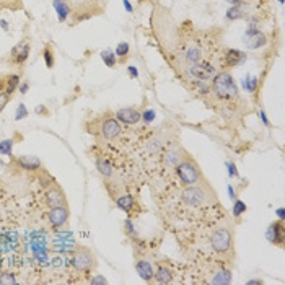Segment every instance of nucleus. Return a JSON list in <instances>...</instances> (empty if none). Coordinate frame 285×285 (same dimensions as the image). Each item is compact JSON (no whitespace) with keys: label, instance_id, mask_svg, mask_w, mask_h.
<instances>
[{"label":"nucleus","instance_id":"de8ad7c7","mask_svg":"<svg viewBox=\"0 0 285 285\" xmlns=\"http://www.w3.org/2000/svg\"><path fill=\"white\" fill-rule=\"evenodd\" d=\"M279 2H281V3H284V0H279Z\"/></svg>","mask_w":285,"mask_h":285},{"label":"nucleus","instance_id":"f3484780","mask_svg":"<svg viewBox=\"0 0 285 285\" xmlns=\"http://www.w3.org/2000/svg\"><path fill=\"white\" fill-rule=\"evenodd\" d=\"M136 271L141 276V279H143L145 282H153V274H155V266L152 259L145 254H139L136 256Z\"/></svg>","mask_w":285,"mask_h":285},{"label":"nucleus","instance_id":"4c0bfd02","mask_svg":"<svg viewBox=\"0 0 285 285\" xmlns=\"http://www.w3.org/2000/svg\"><path fill=\"white\" fill-rule=\"evenodd\" d=\"M90 284H106V279H105V277H100V276L91 277V279H90Z\"/></svg>","mask_w":285,"mask_h":285},{"label":"nucleus","instance_id":"a211bd4d","mask_svg":"<svg viewBox=\"0 0 285 285\" xmlns=\"http://www.w3.org/2000/svg\"><path fill=\"white\" fill-rule=\"evenodd\" d=\"M21 83V73H10L5 77H0V91H5L10 96H13L15 91H18Z\"/></svg>","mask_w":285,"mask_h":285},{"label":"nucleus","instance_id":"39448f33","mask_svg":"<svg viewBox=\"0 0 285 285\" xmlns=\"http://www.w3.org/2000/svg\"><path fill=\"white\" fill-rule=\"evenodd\" d=\"M217 72L218 71L217 67H215V64L212 61H209V59H204V61L192 64V66L184 69L187 85L196 83V82H211Z\"/></svg>","mask_w":285,"mask_h":285},{"label":"nucleus","instance_id":"a878e982","mask_svg":"<svg viewBox=\"0 0 285 285\" xmlns=\"http://www.w3.org/2000/svg\"><path fill=\"white\" fill-rule=\"evenodd\" d=\"M42 57H44L46 67H47V69H52L54 64H56V59H54V49H52L51 44H46V46H44V51H42Z\"/></svg>","mask_w":285,"mask_h":285},{"label":"nucleus","instance_id":"ea45409f","mask_svg":"<svg viewBox=\"0 0 285 285\" xmlns=\"http://www.w3.org/2000/svg\"><path fill=\"white\" fill-rule=\"evenodd\" d=\"M277 217L281 218V220H285V211H284V207L277 209Z\"/></svg>","mask_w":285,"mask_h":285},{"label":"nucleus","instance_id":"ddd939ff","mask_svg":"<svg viewBox=\"0 0 285 285\" xmlns=\"http://www.w3.org/2000/svg\"><path fill=\"white\" fill-rule=\"evenodd\" d=\"M69 218H71V209H69V206L51 207L49 212H47V223L54 230L62 228L64 225H67Z\"/></svg>","mask_w":285,"mask_h":285},{"label":"nucleus","instance_id":"2f4dec72","mask_svg":"<svg viewBox=\"0 0 285 285\" xmlns=\"http://www.w3.org/2000/svg\"><path fill=\"white\" fill-rule=\"evenodd\" d=\"M25 117H28V109H26V105L20 103L17 107V112H15V121H21Z\"/></svg>","mask_w":285,"mask_h":285},{"label":"nucleus","instance_id":"423d86ee","mask_svg":"<svg viewBox=\"0 0 285 285\" xmlns=\"http://www.w3.org/2000/svg\"><path fill=\"white\" fill-rule=\"evenodd\" d=\"M186 155H187V152L181 147L178 141L173 142V143H170L168 147H166L163 152L160 153V157H158L160 170L163 171V173H168V171L173 173L175 168L181 163L182 158H184Z\"/></svg>","mask_w":285,"mask_h":285},{"label":"nucleus","instance_id":"aec40b11","mask_svg":"<svg viewBox=\"0 0 285 285\" xmlns=\"http://www.w3.org/2000/svg\"><path fill=\"white\" fill-rule=\"evenodd\" d=\"M266 36L264 33H261V31H257V33L254 35H251V36H246V39H245V44L249 47V49H259V47L262 46H266Z\"/></svg>","mask_w":285,"mask_h":285},{"label":"nucleus","instance_id":"cd10ccee","mask_svg":"<svg viewBox=\"0 0 285 285\" xmlns=\"http://www.w3.org/2000/svg\"><path fill=\"white\" fill-rule=\"evenodd\" d=\"M13 145H15V139H5V141L0 142V155H12V150H13Z\"/></svg>","mask_w":285,"mask_h":285},{"label":"nucleus","instance_id":"393cba45","mask_svg":"<svg viewBox=\"0 0 285 285\" xmlns=\"http://www.w3.org/2000/svg\"><path fill=\"white\" fill-rule=\"evenodd\" d=\"M101 59H103L105 66H107L109 69L116 67V64H117V57H116V54L112 52L111 49H105V51H101Z\"/></svg>","mask_w":285,"mask_h":285},{"label":"nucleus","instance_id":"4be33fe9","mask_svg":"<svg viewBox=\"0 0 285 285\" xmlns=\"http://www.w3.org/2000/svg\"><path fill=\"white\" fill-rule=\"evenodd\" d=\"M20 12L23 10V0H0V12Z\"/></svg>","mask_w":285,"mask_h":285},{"label":"nucleus","instance_id":"5701e85b","mask_svg":"<svg viewBox=\"0 0 285 285\" xmlns=\"http://www.w3.org/2000/svg\"><path fill=\"white\" fill-rule=\"evenodd\" d=\"M114 54H116L117 59H121V62H124L126 59L129 57V54H131V46H129L127 42L122 41V42H119V44L116 46Z\"/></svg>","mask_w":285,"mask_h":285},{"label":"nucleus","instance_id":"6e6552de","mask_svg":"<svg viewBox=\"0 0 285 285\" xmlns=\"http://www.w3.org/2000/svg\"><path fill=\"white\" fill-rule=\"evenodd\" d=\"M114 204L117 209H121L122 212H126L129 215V218H137L139 215L143 212V207L141 201H139V196L134 194L132 191H126L119 194L114 199Z\"/></svg>","mask_w":285,"mask_h":285},{"label":"nucleus","instance_id":"e433bc0d","mask_svg":"<svg viewBox=\"0 0 285 285\" xmlns=\"http://www.w3.org/2000/svg\"><path fill=\"white\" fill-rule=\"evenodd\" d=\"M28 90H30V83H28V82H25V83H20L18 91H20L21 95H25V93H26V91H28Z\"/></svg>","mask_w":285,"mask_h":285},{"label":"nucleus","instance_id":"7ed1b4c3","mask_svg":"<svg viewBox=\"0 0 285 285\" xmlns=\"http://www.w3.org/2000/svg\"><path fill=\"white\" fill-rule=\"evenodd\" d=\"M209 98H214L230 109H233V105L236 106V103L241 101L238 85L235 83V78L228 71H220L214 75V78L211 80V95L206 100Z\"/></svg>","mask_w":285,"mask_h":285},{"label":"nucleus","instance_id":"412c9836","mask_svg":"<svg viewBox=\"0 0 285 285\" xmlns=\"http://www.w3.org/2000/svg\"><path fill=\"white\" fill-rule=\"evenodd\" d=\"M227 20L230 21H233V20H241V18H246L248 17V10H246L245 7V3H241V5H232V7L228 8V12H227Z\"/></svg>","mask_w":285,"mask_h":285},{"label":"nucleus","instance_id":"f257e3e1","mask_svg":"<svg viewBox=\"0 0 285 285\" xmlns=\"http://www.w3.org/2000/svg\"><path fill=\"white\" fill-rule=\"evenodd\" d=\"M204 248H199V256L196 259H222L227 262L235 261V241L233 230L228 225H214L207 233L202 235Z\"/></svg>","mask_w":285,"mask_h":285},{"label":"nucleus","instance_id":"20e7f679","mask_svg":"<svg viewBox=\"0 0 285 285\" xmlns=\"http://www.w3.org/2000/svg\"><path fill=\"white\" fill-rule=\"evenodd\" d=\"M173 175L176 176V179H178L179 186H194V184H199V182L206 181V176H204L201 166H199V163L189 153L176 166Z\"/></svg>","mask_w":285,"mask_h":285},{"label":"nucleus","instance_id":"c03bdc74","mask_svg":"<svg viewBox=\"0 0 285 285\" xmlns=\"http://www.w3.org/2000/svg\"><path fill=\"white\" fill-rule=\"evenodd\" d=\"M0 26L3 28V31H8V23L5 20H0Z\"/></svg>","mask_w":285,"mask_h":285},{"label":"nucleus","instance_id":"a19ab883","mask_svg":"<svg viewBox=\"0 0 285 285\" xmlns=\"http://www.w3.org/2000/svg\"><path fill=\"white\" fill-rule=\"evenodd\" d=\"M259 116H261V119H262V122H264L266 126H271V122L267 121V117H266V114H264V111H261V112H259Z\"/></svg>","mask_w":285,"mask_h":285},{"label":"nucleus","instance_id":"0eeeda50","mask_svg":"<svg viewBox=\"0 0 285 285\" xmlns=\"http://www.w3.org/2000/svg\"><path fill=\"white\" fill-rule=\"evenodd\" d=\"M71 264L75 272L82 274V276H88V274L95 271L98 262H96L95 252L90 248H87V246H78L71 257Z\"/></svg>","mask_w":285,"mask_h":285},{"label":"nucleus","instance_id":"f8f14e48","mask_svg":"<svg viewBox=\"0 0 285 285\" xmlns=\"http://www.w3.org/2000/svg\"><path fill=\"white\" fill-rule=\"evenodd\" d=\"M176 271L173 264H170V261H157L155 264V274H153V282L157 284H173L176 281Z\"/></svg>","mask_w":285,"mask_h":285},{"label":"nucleus","instance_id":"7c9ffc66","mask_svg":"<svg viewBox=\"0 0 285 285\" xmlns=\"http://www.w3.org/2000/svg\"><path fill=\"white\" fill-rule=\"evenodd\" d=\"M17 277L13 272H2L0 274V284H17Z\"/></svg>","mask_w":285,"mask_h":285},{"label":"nucleus","instance_id":"b1692460","mask_svg":"<svg viewBox=\"0 0 285 285\" xmlns=\"http://www.w3.org/2000/svg\"><path fill=\"white\" fill-rule=\"evenodd\" d=\"M124 233H126L132 241L139 240V232H137L136 225H134V218H127L126 222H124Z\"/></svg>","mask_w":285,"mask_h":285},{"label":"nucleus","instance_id":"1a4fd4ad","mask_svg":"<svg viewBox=\"0 0 285 285\" xmlns=\"http://www.w3.org/2000/svg\"><path fill=\"white\" fill-rule=\"evenodd\" d=\"M10 166L15 168L20 173H41L42 163L37 157H31V155H10Z\"/></svg>","mask_w":285,"mask_h":285},{"label":"nucleus","instance_id":"c85d7f7f","mask_svg":"<svg viewBox=\"0 0 285 285\" xmlns=\"http://www.w3.org/2000/svg\"><path fill=\"white\" fill-rule=\"evenodd\" d=\"M257 83H259V80H257L256 77H246L245 78V90L248 91V93H254L256 88H257Z\"/></svg>","mask_w":285,"mask_h":285},{"label":"nucleus","instance_id":"79ce46f5","mask_svg":"<svg viewBox=\"0 0 285 285\" xmlns=\"http://www.w3.org/2000/svg\"><path fill=\"white\" fill-rule=\"evenodd\" d=\"M122 3H124V8L127 10V12H132V5L131 3H129V0H122Z\"/></svg>","mask_w":285,"mask_h":285},{"label":"nucleus","instance_id":"49530a36","mask_svg":"<svg viewBox=\"0 0 285 285\" xmlns=\"http://www.w3.org/2000/svg\"><path fill=\"white\" fill-rule=\"evenodd\" d=\"M2 166H3V161H2V160H0V168H2Z\"/></svg>","mask_w":285,"mask_h":285},{"label":"nucleus","instance_id":"58836bf2","mask_svg":"<svg viewBox=\"0 0 285 285\" xmlns=\"http://www.w3.org/2000/svg\"><path fill=\"white\" fill-rule=\"evenodd\" d=\"M246 284H248V285H262L264 282H262L261 279H252V281H248Z\"/></svg>","mask_w":285,"mask_h":285},{"label":"nucleus","instance_id":"2eb2a0df","mask_svg":"<svg viewBox=\"0 0 285 285\" xmlns=\"http://www.w3.org/2000/svg\"><path fill=\"white\" fill-rule=\"evenodd\" d=\"M114 117L122 126H137L142 121V111L137 107H121L114 112Z\"/></svg>","mask_w":285,"mask_h":285},{"label":"nucleus","instance_id":"c9c22d12","mask_svg":"<svg viewBox=\"0 0 285 285\" xmlns=\"http://www.w3.org/2000/svg\"><path fill=\"white\" fill-rule=\"evenodd\" d=\"M35 111H36V114H39V116H49V111H47V107H44V106H37Z\"/></svg>","mask_w":285,"mask_h":285},{"label":"nucleus","instance_id":"f704fd0d","mask_svg":"<svg viewBox=\"0 0 285 285\" xmlns=\"http://www.w3.org/2000/svg\"><path fill=\"white\" fill-rule=\"evenodd\" d=\"M127 73L131 75L132 78H137L139 77V71L134 66H127Z\"/></svg>","mask_w":285,"mask_h":285},{"label":"nucleus","instance_id":"72a5a7b5","mask_svg":"<svg viewBox=\"0 0 285 285\" xmlns=\"http://www.w3.org/2000/svg\"><path fill=\"white\" fill-rule=\"evenodd\" d=\"M227 166H228V175H230V178H240L238 168H236V165L233 163V161H228Z\"/></svg>","mask_w":285,"mask_h":285},{"label":"nucleus","instance_id":"6ab92c4d","mask_svg":"<svg viewBox=\"0 0 285 285\" xmlns=\"http://www.w3.org/2000/svg\"><path fill=\"white\" fill-rule=\"evenodd\" d=\"M52 7L56 10L57 18L61 23H64L69 18V15H71V5H69L67 0H52Z\"/></svg>","mask_w":285,"mask_h":285},{"label":"nucleus","instance_id":"c756f323","mask_svg":"<svg viewBox=\"0 0 285 285\" xmlns=\"http://www.w3.org/2000/svg\"><path fill=\"white\" fill-rule=\"evenodd\" d=\"M155 117H157V112H155L153 109H143L142 111L143 124H152V122L155 121Z\"/></svg>","mask_w":285,"mask_h":285},{"label":"nucleus","instance_id":"9b49d317","mask_svg":"<svg viewBox=\"0 0 285 285\" xmlns=\"http://www.w3.org/2000/svg\"><path fill=\"white\" fill-rule=\"evenodd\" d=\"M30 51H31V44L28 39L20 41L17 46L12 47L8 57H7V64L12 67H23L26 61L30 57Z\"/></svg>","mask_w":285,"mask_h":285},{"label":"nucleus","instance_id":"bb28decb","mask_svg":"<svg viewBox=\"0 0 285 285\" xmlns=\"http://www.w3.org/2000/svg\"><path fill=\"white\" fill-rule=\"evenodd\" d=\"M246 211H248V206H246L243 201H240V199H235L233 201V217L240 218Z\"/></svg>","mask_w":285,"mask_h":285},{"label":"nucleus","instance_id":"f03ea898","mask_svg":"<svg viewBox=\"0 0 285 285\" xmlns=\"http://www.w3.org/2000/svg\"><path fill=\"white\" fill-rule=\"evenodd\" d=\"M85 132L91 134L98 143L116 145L117 141L126 134L124 126L114 117V112H105L101 116L91 117L85 122Z\"/></svg>","mask_w":285,"mask_h":285},{"label":"nucleus","instance_id":"dca6fc26","mask_svg":"<svg viewBox=\"0 0 285 285\" xmlns=\"http://www.w3.org/2000/svg\"><path fill=\"white\" fill-rule=\"evenodd\" d=\"M248 56L246 52L240 51V49H225L220 56V62H222V67L223 69H233V67H238L241 66Z\"/></svg>","mask_w":285,"mask_h":285},{"label":"nucleus","instance_id":"9d476101","mask_svg":"<svg viewBox=\"0 0 285 285\" xmlns=\"http://www.w3.org/2000/svg\"><path fill=\"white\" fill-rule=\"evenodd\" d=\"M44 202L47 207H57V206H67V197L66 192L62 191V187L54 181L51 176L47 178V182L44 186V192H42Z\"/></svg>","mask_w":285,"mask_h":285},{"label":"nucleus","instance_id":"4468645a","mask_svg":"<svg viewBox=\"0 0 285 285\" xmlns=\"http://www.w3.org/2000/svg\"><path fill=\"white\" fill-rule=\"evenodd\" d=\"M266 238L271 245L277 246V248H284L285 246V225L284 220H277L272 222L266 230Z\"/></svg>","mask_w":285,"mask_h":285},{"label":"nucleus","instance_id":"473e14b6","mask_svg":"<svg viewBox=\"0 0 285 285\" xmlns=\"http://www.w3.org/2000/svg\"><path fill=\"white\" fill-rule=\"evenodd\" d=\"M10 100H12V96H10L8 93H5V91H0V112H2L5 107H7V105L10 103Z\"/></svg>","mask_w":285,"mask_h":285},{"label":"nucleus","instance_id":"a18cd8bd","mask_svg":"<svg viewBox=\"0 0 285 285\" xmlns=\"http://www.w3.org/2000/svg\"><path fill=\"white\" fill-rule=\"evenodd\" d=\"M227 2L232 5H241V3H245V0H227Z\"/></svg>","mask_w":285,"mask_h":285},{"label":"nucleus","instance_id":"37998d69","mask_svg":"<svg viewBox=\"0 0 285 285\" xmlns=\"http://www.w3.org/2000/svg\"><path fill=\"white\" fill-rule=\"evenodd\" d=\"M228 194H230V199H232V201H235V199H236V194L233 192V187H232V186H228Z\"/></svg>","mask_w":285,"mask_h":285}]
</instances>
